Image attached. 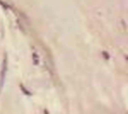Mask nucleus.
I'll return each mask as SVG.
<instances>
[{
	"label": "nucleus",
	"mask_w": 128,
	"mask_h": 114,
	"mask_svg": "<svg viewBox=\"0 0 128 114\" xmlns=\"http://www.w3.org/2000/svg\"><path fill=\"white\" fill-rule=\"evenodd\" d=\"M6 72H7V57H4V61H3V66H2V71L0 74V91L3 87L4 81H5V76H6Z\"/></svg>",
	"instance_id": "1"
},
{
	"label": "nucleus",
	"mask_w": 128,
	"mask_h": 114,
	"mask_svg": "<svg viewBox=\"0 0 128 114\" xmlns=\"http://www.w3.org/2000/svg\"><path fill=\"white\" fill-rule=\"evenodd\" d=\"M20 87H21V89H22V91H23V92H25V94H27V95H31V93H30L29 91H27V90H26L25 88H23V86H22V85H21Z\"/></svg>",
	"instance_id": "2"
}]
</instances>
